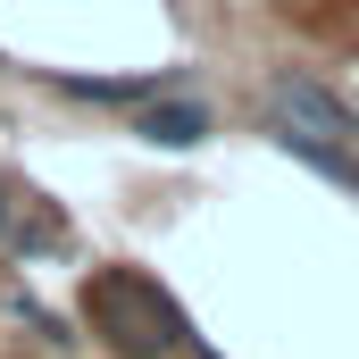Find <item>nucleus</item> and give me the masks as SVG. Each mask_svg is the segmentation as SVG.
I'll use <instances>...</instances> for the list:
<instances>
[{
  "mask_svg": "<svg viewBox=\"0 0 359 359\" xmlns=\"http://www.w3.org/2000/svg\"><path fill=\"white\" fill-rule=\"evenodd\" d=\"M84 326L100 334L109 359H176L192 351V318L151 268H92L84 276Z\"/></svg>",
  "mask_w": 359,
  "mask_h": 359,
  "instance_id": "1",
  "label": "nucleus"
},
{
  "mask_svg": "<svg viewBox=\"0 0 359 359\" xmlns=\"http://www.w3.org/2000/svg\"><path fill=\"white\" fill-rule=\"evenodd\" d=\"M268 109L292 117V126H309V134H334V142L359 151V109L326 84V76H309V67H276V76H268Z\"/></svg>",
  "mask_w": 359,
  "mask_h": 359,
  "instance_id": "2",
  "label": "nucleus"
},
{
  "mask_svg": "<svg viewBox=\"0 0 359 359\" xmlns=\"http://www.w3.org/2000/svg\"><path fill=\"white\" fill-rule=\"evenodd\" d=\"M126 134H134V142H151V151H201V142L217 134V109L184 84V92H159V100L126 109Z\"/></svg>",
  "mask_w": 359,
  "mask_h": 359,
  "instance_id": "3",
  "label": "nucleus"
},
{
  "mask_svg": "<svg viewBox=\"0 0 359 359\" xmlns=\"http://www.w3.org/2000/svg\"><path fill=\"white\" fill-rule=\"evenodd\" d=\"M42 84L59 92V100H84V109H142V100H159V92H184L192 76L184 67H142V76H42Z\"/></svg>",
  "mask_w": 359,
  "mask_h": 359,
  "instance_id": "4",
  "label": "nucleus"
},
{
  "mask_svg": "<svg viewBox=\"0 0 359 359\" xmlns=\"http://www.w3.org/2000/svg\"><path fill=\"white\" fill-rule=\"evenodd\" d=\"M268 142L292 159V168H309V176L343 184V192L359 201V151H351V142H334V134H309V126H292V117H276V109H268Z\"/></svg>",
  "mask_w": 359,
  "mask_h": 359,
  "instance_id": "5",
  "label": "nucleus"
},
{
  "mask_svg": "<svg viewBox=\"0 0 359 359\" xmlns=\"http://www.w3.org/2000/svg\"><path fill=\"white\" fill-rule=\"evenodd\" d=\"M8 217H17V192L0 184V243H8Z\"/></svg>",
  "mask_w": 359,
  "mask_h": 359,
  "instance_id": "6",
  "label": "nucleus"
}]
</instances>
